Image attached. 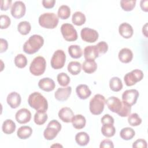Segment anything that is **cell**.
Returning a JSON list of instances; mask_svg holds the SVG:
<instances>
[{
	"label": "cell",
	"mask_w": 148,
	"mask_h": 148,
	"mask_svg": "<svg viewBox=\"0 0 148 148\" xmlns=\"http://www.w3.org/2000/svg\"><path fill=\"white\" fill-rule=\"evenodd\" d=\"M43 38L37 34L31 35L23 45L24 52L28 54H33L36 53L43 45Z\"/></svg>",
	"instance_id": "1"
},
{
	"label": "cell",
	"mask_w": 148,
	"mask_h": 148,
	"mask_svg": "<svg viewBox=\"0 0 148 148\" xmlns=\"http://www.w3.org/2000/svg\"><path fill=\"white\" fill-rule=\"evenodd\" d=\"M29 105L36 111L46 112L48 109L47 99L39 92L31 93L28 98Z\"/></svg>",
	"instance_id": "2"
},
{
	"label": "cell",
	"mask_w": 148,
	"mask_h": 148,
	"mask_svg": "<svg viewBox=\"0 0 148 148\" xmlns=\"http://www.w3.org/2000/svg\"><path fill=\"white\" fill-rule=\"evenodd\" d=\"M38 22L39 24L43 28L54 29L57 26L59 19L54 13H44L39 16Z\"/></svg>",
	"instance_id": "3"
},
{
	"label": "cell",
	"mask_w": 148,
	"mask_h": 148,
	"mask_svg": "<svg viewBox=\"0 0 148 148\" xmlns=\"http://www.w3.org/2000/svg\"><path fill=\"white\" fill-rule=\"evenodd\" d=\"M106 99L103 95L97 94H95L90 101L89 109L90 112L94 115L101 114L104 109Z\"/></svg>",
	"instance_id": "4"
},
{
	"label": "cell",
	"mask_w": 148,
	"mask_h": 148,
	"mask_svg": "<svg viewBox=\"0 0 148 148\" xmlns=\"http://www.w3.org/2000/svg\"><path fill=\"white\" fill-rule=\"evenodd\" d=\"M46 62L43 57L37 56L34 58L29 65V71L34 76H40L45 72Z\"/></svg>",
	"instance_id": "5"
},
{
	"label": "cell",
	"mask_w": 148,
	"mask_h": 148,
	"mask_svg": "<svg viewBox=\"0 0 148 148\" xmlns=\"http://www.w3.org/2000/svg\"><path fill=\"white\" fill-rule=\"evenodd\" d=\"M61 130V124L56 120H51L44 130L43 136L48 140L54 139Z\"/></svg>",
	"instance_id": "6"
},
{
	"label": "cell",
	"mask_w": 148,
	"mask_h": 148,
	"mask_svg": "<svg viewBox=\"0 0 148 148\" xmlns=\"http://www.w3.org/2000/svg\"><path fill=\"white\" fill-rule=\"evenodd\" d=\"M61 32L64 39L68 42L75 41L77 39V33L72 24L64 23L61 27Z\"/></svg>",
	"instance_id": "7"
},
{
	"label": "cell",
	"mask_w": 148,
	"mask_h": 148,
	"mask_svg": "<svg viewBox=\"0 0 148 148\" xmlns=\"http://www.w3.org/2000/svg\"><path fill=\"white\" fill-rule=\"evenodd\" d=\"M143 76V72L140 69H136L127 73L124 76V80L126 86H132L142 80Z\"/></svg>",
	"instance_id": "8"
},
{
	"label": "cell",
	"mask_w": 148,
	"mask_h": 148,
	"mask_svg": "<svg viewBox=\"0 0 148 148\" xmlns=\"http://www.w3.org/2000/svg\"><path fill=\"white\" fill-rule=\"evenodd\" d=\"M66 61V55L62 50H57L52 56L50 64L53 69H59L64 67Z\"/></svg>",
	"instance_id": "9"
},
{
	"label": "cell",
	"mask_w": 148,
	"mask_h": 148,
	"mask_svg": "<svg viewBox=\"0 0 148 148\" xmlns=\"http://www.w3.org/2000/svg\"><path fill=\"white\" fill-rule=\"evenodd\" d=\"M82 39L88 43H94L98 39V32L94 29L85 27L82 29L80 32Z\"/></svg>",
	"instance_id": "10"
},
{
	"label": "cell",
	"mask_w": 148,
	"mask_h": 148,
	"mask_svg": "<svg viewBox=\"0 0 148 148\" xmlns=\"http://www.w3.org/2000/svg\"><path fill=\"white\" fill-rule=\"evenodd\" d=\"M25 5L22 1H16L12 5L10 13L12 16L16 19H19L23 17L25 15Z\"/></svg>",
	"instance_id": "11"
},
{
	"label": "cell",
	"mask_w": 148,
	"mask_h": 148,
	"mask_svg": "<svg viewBox=\"0 0 148 148\" xmlns=\"http://www.w3.org/2000/svg\"><path fill=\"white\" fill-rule=\"evenodd\" d=\"M139 95V92L136 89L127 90L122 94V100L130 105L132 106L136 103Z\"/></svg>",
	"instance_id": "12"
},
{
	"label": "cell",
	"mask_w": 148,
	"mask_h": 148,
	"mask_svg": "<svg viewBox=\"0 0 148 148\" xmlns=\"http://www.w3.org/2000/svg\"><path fill=\"white\" fill-rule=\"evenodd\" d=\"M105 103L110 111L117 114L120 111L123 105V102L119 98L114 96L108 98L106 100Z\"/></svg>",
	"instance_id": "13"
},
{
	"label": "cell",
	"mask_w": 148,
	"mask_h": 148,
	"mask_svg": "<svg viewBox=\"0 0 148 148\" xmlns=\"http://www.w3.org/2000/svg\"><path fill=\"white\" fill-rule=\"evenodd\" d=\"M15 119L20 124L27 123L31 119V113L26 108L20 109L16 112L15 114Z\"/></svg>",
	"instance_id": "14"
},
{
	"label": "cell",
	"mask_w": 148,
	"mask_h": 148,
	"mask_svg": "<svg viewBox=\"0 0 148 148\" xmlns=\"http://www.w3.org/2000/svg\"><path fill=\"white\" fill-rule=\"evenodd\" d=\"M72 92V87L70 86L58 88L54 93L55 98L59 101H66Z\"/></svg>",
	"instance_id": "15"
},
{
	"label": "cell",
	"mask_w": 148,
	"mask_h": 148,
	"mask_svg": "<svg viewBox=\"0 0 148 148\" xmlns=\"http://www.w3.org/2000/svg\"><path fill=\"white\" fill-rule=\"evenodd\" d=\"M39 87L46 92H50L54 90L56 84L54 81L49 77H43L38 82Z\"/></svg>",
	"instance_id": "16"
},
{
	"label": "cell",
	"mask_w": 148,
	"mask_h": 148,
	"mask_svg": "<svg viewBox=\"0 0 148 148\" xmlns=\"http://www.w3.org/2000/svg\"><path fill=\"white\" fill-rule=\"evenodd\" d=\"M6 101L10 108L16 109L20 106L21 102V98L18 93L14 91L8 95Z\"/></svg>",
	"instance_id": "17"
},
{
	"label": "cell",
	"mask_w": 148,
	"mask_h": 148,
	"mask_svg": "<svg viewBox=\"0 0 148 148\" xmlns=\"http://www.w3.org/2000/svg\"><path fill=\"white\" fill-rule=\"evenodd\" d=\"M83 55L86 60H94L99 57V53L96 45L87 46L84 49Z\"/></svg>",
	"instance_id": "18"
},
{
	"label": "cell",
	"mask_w": 148,
	"mask_h": 148,
	"mask_svg": "<svg viewBox=\"0 0 148 148\" xmlns=\"http://www.w3.org/2000/svg\"><path fill=\"white\" fill-rule=\"evenodd\" d=\"M59 119L64 123H70L74 116L72 110L68 107L61 108L58 113Z\"/></svg>",
	"instance_id": "19"
},
{
	"label": "cell",
	"mask_w": 148,
	"mask_h": 148,
	"mask_svg": "<svg viewBox=\"0 0 148 148\" xmlns=\"http://www.w3.org/2000/svg\"><path fill=\"white\" fill-rule=\"evenodd\" d=\"M119 32L120 35L125 39L132 37L134 34L132 27L127 23H123L119 27Z\"/></svg>",
	"instance_id": "20"
},
{
	"label": "cell",
	"mask_w": 148,
	"mask_h": 148,
	"mask_svg": "<svg viewBox=\"0 0 148 148\" xmlns=\"http://www.w3.org/2000/svg\"><path fill=\"white\" fill-rule=\"evenodd\" d=\"M119 60L123 63H129L133 58V53L131 49L128 48H123L118 54Z\"/></svg>",
	"instance_id": "21"
},
{
	"label": "cell",
	"mask_w": 148,
	"mask_h": 148,
	"mask_svg": "<svg viewBox=\"0 0 148 148\" xmlns=\"http://www.w3.org/2000/svg\"><path fill=\"white\" fill-rule=\"evenodd\" d=\"M76 92L77 97L81 99L88 98L91 94V91L86 84H79L76 88Z\"/></svg>",
	"instance_id": "22"
},
{
	"label": "cell",
	"mask_w": 148,
	"mask_h": 148,
	"mask_svg": "<svg viewBox=\"0 0 148 148\" xmlns=\"http://www.w3.org/2000/svg\"><path fill=\"white\" fill-rule=\"evenodd\" d=\"M72 124L73 127L77 130L83 128L86 123V120L84 116L82 114L74 115L72 119Z\"/></svg>",
	"instance_id": "23"
},
{
	"label": "cell",
	"mask_w": 148,
	"mask_h": 148,
	"mask_svg": "<svg viewBox=\"0 0 148 148\" xmlns=\"http://www.w3.org/2000/svg\"><path fill=\"white\" fill-rule=\"evenodd\" d=\"M32 134V129L31 127L23 125L17 131V136L21 139H26L29 138Z\"/></svg>",
	"instance_id": "24"
},
{
	"label": "cell",
	"mask_w": 148,
	"mask_h": 148,
	"mask_svg": "<svg viewBox=\"0 0 148 148\" xmlns=\"http://www.w3.org/2000/svg\"><path fill=\"white\" fill-rule=\"evenodd\" d=\"M75 141L80 146H86L90 142V136L86 132H79L75 135Z\"/></svg>",
	"instance_id": "25"
},
{
	"label": "cell",
	"mask_w": 148,
	"mask_h": 148,
	"mask_svg": "<svg viewBox=\"0 0 148 148\" xmlns=\"http://www.w3.org/2000/svg\"><path fill=\"white\" fill-rule=\"evenodd\" d=\"M16 125L15 123L11 119H6L5 120L2 125V130L5 134H11L13 133L16 130Z\"/></svg>",
	"instance_id": "26"
},
{
	"label": "cell",
	"mask_w": 148,
	"mask_h": 148,
	"mask_svg": "<svg viewBox=\"0 0 148 148\" xmlns=\"http://www.w3.org/2000/svg\"><path fill=\"white\" fill-rule=\"evenodd\" d=\"M82 69L87 73H92L97 70V64L94 60H85L82 64Z\"/></svg>",
	"instance_id": "27"
},
{
	"label": "cell",
	"mask_w": 148,
	"mask_h": 148,
	"mask_svg": "<svg viewBox=\"0 0 148 148\" xmlns=\"http://www.w3.org/2000/svg\"><path fill=\"white\" fill-rule=\"evenodd\" d=\"M86 21V17L84 13L80 11L75 12L72 17V21L73 24L77 26L82 25L85 23Z\"/></svg>",
	"instance_id": "28"
},
{
	"label": "cell",
	"mask_w": 148,
	"mask_h": 148,
	"mask_svg": "<svg viewBox=\"0 0 148 148\" xmlns=\"http://www.w3.org/2000/svg\"><path fill=\"white\" fill-rule=\"evenodd\" d=\"M68 53L73 58H79L82 56L83 51L81 47L77 45H72L68 47Z\"/></svg>",
	"instance_id": "29"
},
{
	"label": "cell",
	"mask_w": 148,
	"mask_h": 148,
	"mask_svg": "<svg viewBox=\"0 0 148 148\" xmlns=\"http://www.w3.org/2000/svg\"><path fill=\"white\" fill-rule=\"evenodd\" d=\"M109 87L110 90L114 92H118L123 88L121 80L118 77H113L109 80Z\"/></svg>",
	"instance_id": "30"
},
{
	"label": "cell",
	"mask_w": 148,
	"mask_h": 148,
	"mask_svg": "<svg viewBox=\"0 0 148 148\" xmlns=\"http://www.w3.org/2000/svg\"><path fill=\"white\" fill-rule=\"evenodd\" d=\"M101 132L103 136L107 138H110L114 135L116 133V128L113 124H103L101 128Z\"/></svg>",
	"instance_id": "31"
},
{
	"label": "cell",
	"mask_w": 148,
	"mask_h": 148,
	"mask_svg": "<svg viewBox=\"0 0 148 148\" xmlns=\"http://www.w3.org/2000/svg\"><path fill=\"white\" fill-rule=\"evenodd\" d=\"M135 135V131L130 127H125L121 130L120 132V137L125 140L132 139Z\"/></svg>",
	"instance_id": "32"
},
{
	"label": "cell",
	"mask_w": 148,
	"mask_h": 148,
	"mask_svg": "<svg viewBox=\"0 0 148 148\" xmlns=\"http://www.w3.org/2000/svg\"><path fill=\"white\" fill-rule=\"evenodd\" d=\"M67 69L71 74L77 75L81 72L82 65L78 61H71L68 64Z\"/></svg>",
	"instance_id": "33"
},
{
	"label": "cell",
	"mask_w": 148,
	"mask_h": 148,
	"mask_svg": "<svg viewBox=\"0 0 148 148\" xmlns=\"http://www.w3.org/2000/svg\"><path fill=\"white\" fill-rule=\"evenodd\" d=\"M48 118L47 114L44 111H37L34 115V122L36 124L40 125L44 124Z\"/></svg>",
	"instance_id": "34"
},
{
	"label": "cell",
	"mask_w": 148,
	"mask_h": 148,
	"mask_svg": "<svg viewBox=\"0 0 148 148\" xmlns=\"http://www.w3.org/2000/svg\"><path fill=\"white\" fill-rule=\"evenodd\" d=\"M31 29V24L27 21H23L18 23L17 25V30L18 32L23 35H26L29 33Z\"/></svg>",
	"instance_id": "35"
},
{
	"label": "cell",
	"mask_w": 148,
	"mask_h": 148,
	"mask_svg": "<svg viewBox=\"0 0 148 148\" xmlns=\"http://www.w3.org/2000/svg\"><path fill=\"white\" fill-rule=\"evenodd\" d=\"M58 17L62 20L68 18L71 15L70 8L65 5H61L59 7L58 10Z\"/></svg>",
	"instance_id": "36"
},
{
	"label": "cell",
	"mask_w": 148,
	"mask_h": 148,
	"mask_svg": "<svg viewBox=\"0 0 148 148\" xmlns=\"http://www.w3.org/2000/svg\"><path fill=\"white\" fill-rule=\"evenodd\" d=\"M15 65L18 68H24L27 65V57L23 54H18L15 57L14 60Z\"/></svg>",
	"instance_id": "37"
},
{
	"label": "cell",
	"mask_w": 148,
	"mask_h": 148,
	"mask_svg": "<svg viewBox=\"0 0 148 148\" xmlns=\"http://www.w3.org/2000/svg\"><path fill=\"white\" fill-rule=\"evenodd\" d=\"M136 2L135 0H121L120 1V6L124 11L130 12L135 8Z\"/></svg>",
	"instance_id": "38"
},
{
	"label": "cell",
	"mask_w": 148,
	"mask_h": 148,
	"mask_svg": "<svg viewBox=\"0 0 148 148\" xmlns=\"http://www.w3.org/2000/svg\"><path fill=\"white\" fill-rule=\"evenodd\" d=\"M128 123L131 126H138L142 123V119L139 117L138 114L136 113H134L128 116Z\"/></svg>",
	"instance_id": "39"
},
{
	"label": "cell",
	"mask_w": 148,
	"mask_h": 148,
	"mask_svg": "<svg viewBox=\"0 0 148 148\" xmlns=\"http://www.w3.org/2000/svg\"><path fill=\"white\" fill-rule=\"evenodd\" d=\"M57 79L58 84L63 87L68 86L71 81L69 76L64 72H61L58 74L57 76Z\"/></svg>",
	"instance_id": "40"
},
{
	"label": "cell",
	"mask_w": 148,
	"mask_h": 148,
	"mask_svg": "<svg viewBox=\"0 0 148 148\" xmlns=\"http://www.w3.org/2000/svg\"><path fill=\"white\" fill-rule=\"evenodd\" d=\"M122 102H123V105H122L121 109L117 114L120 117H127L131 113V106L124 101H122Z\"/></svg>",
	"instance_id": "41"
},
{
	"label": "cell",
	"mask_w": 148,
	"mask_h": 148,
	"mask_svg": "<svg viewBox=\"0 0 148 148\" xmlns=\"http://www.w3.org/2000/svg\"><path fill=\"white\" fill-rule=\"evenodd\" d=\"M11 20L9 17L5 14H1L0 16V24L1 29H6L9 27Z\"/></svg>",
	"instance_id": "42"
},
{
	"label": "cell",
	"mask_w": 148,
	"mask_h": 148,
	"mask_svg": "<svg viewBox=\"0 0 148 148\" xmlns=\"http://www.w3.org/2000/svg\"><path fill=\"white\" fill-rule=\"evenodd\" d=\"M96 46L97 47V49L98 50L99 54H103L106 53L108 50V45L104 41L99 42L96 45Z\"/></svg>",
	"instance_id": "43"
},
{
	"label": "cell",
	"mask_w": 148,
	"mask_h": 148,
	"mask_svg": "<svg viewBox=\"0 0 148 148\" xmlns=\"http://www.w3.org/2000/svg\"><path fill=\"white\" fill-rule=\"evenodd\" d=\"M147 147V142L143 139H138L132 144V147L134 148H146Z\"/></svg>",
	"instance_id": "44"
},
{
	"label": "cell",
	"mask_w": 148,
	"mask_h": 148,
	"mask_svg": "<svg viewBox=\"0 0 148 148\" xmlns=\"http://www.w3.org/2000/svg\"><path fill=\"white\" fill-rule=\"evenodd\" d=\"M101 121L102 124H113L114 120L112 116H111L109 114H106L101 119Z\"/></svg>",
	"instance_id": "45"
},
{
	"label": "cell",
	"mask_w": 148,
	"mask_h": 148,
	"mask_svg": "<svg viewBox=\"0 0 148 148\" xmlns=\"http://www.w3.org/2000/svg\"><path fill=\"white\" fill-rule=\"evenodd\" d=\"M100 148H113L114 145L113 142L109 139H105L101 141L99 145Z\"/></svg>",
	"instance_id": "46"
},
{
	"label": "cell",
	"mask_w": 148,
	"mask_h": 148,
	"mask_svg": "<svg viewBox=\"0 0 148 148\" xmlns=\"http://www.w3.org/2000/svg\"><path fill=\"white\" fill-rule=\"evenodd\" d=\"M12 1L11 0H2L1 4V9L3 11H6L10 8Z\"/></svg>",
	"instance_id": "47"
},
{
	"label": "cell",
	"mask_w": 148,
	"mask_h": 148,
	"mask_svg": "<svg viewBox=\"0 0 148 148\" xmlns=\"http://www.w3.org/2000/svg\"><path fill=\"white\" fill-rule=\"evenodd\" d=\"M56 3L55 0H43L42 5L44 8L46 9L53 8Z\"/></svg>",
	"instance_id": "48"
},
{
	"label": "cell",
	"mask_w": 148,
	"mask_h": 148,
	"mask_svg": "<svg viewBox=\"0 0 148 148\" xmlns=\"http://www.w3.org/2000/svg\"><path fill=\"white\" fill-rule=\"evenodd\" d=\"M0 43H1V48H0V53H2L6 51L8 48V43L7 40L5 39L1 38L0 39Z\"/></svg>",
	"instance_id": "49"
},
{
	"label": "cell",
	"mask_w": 148,
	"mask_h": 148,
	"mask_svg": "<svg viewBox=\"0 0 148 148\" xmlns=\"http://www.w3.org/2000/svg\"><path fill=\"white\" fill-rule=\"evenodd\" d=\"M147 3H148L147 0H142L140 3V6L142 10L146 12H147L148 11Z\"/></svg>",
	"instance_id": "50"
},
{
	"label": "cell",
	"mask_w": 148,
	"mask_h": 148,
	"mask_svg": "<svg viewBox=\"0 0 148 148\" xmlns=\"http://www.w3.org/2000/svg\"><path fill=\"white\" fill-rule=\"evenodd\" d=\"M147 23H146L143 26V28H142V33L145 36L146 38L147 37Z\"/></svg>",
	"instance_id": "51"
},
{
	"label": "cell",
	"mask_w": 148,
	"mask_h": 148,
	"mask_svg": "<svg viewBox=\"0 0 148 148\" xmlns=\"http://www.w3.org/2000/svg\"><path fill=\"white\" fill-rule=\"evenodd\" d=\"M51 147H62V146L61 145H60V144H58V143H56V144H54V145H51Z\"/></svg>",
	"instance_id": "52"
}]
</instances>
